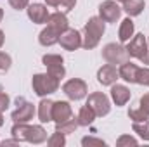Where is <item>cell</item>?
<instances>
[{
	"label": "cell",
	"instance_id": "obj_1",
	"mask_svg": "<svg viewBox=\"0 0 149 147\" xmlns=\"http://www.w3.org/2000/svg\"><path fill=\"white\" fill-rule=\"evenodd\" d=\"M10 133L19 142H30V144H43L47 140V132L42 125H26V123H14L10 128Z\"/></svg>",
	"mask_w": 149,
	"mask_h": 147
},
{
	"label": "cell",
	"instance_id": "obj_2",
	"mask_svg": "<svg viewBox=\"0 0 149 147\" xmlns=\"http://www.w3.org/2000/svg\"><path fill=\"white\" fill-rule=\"evenodd\" d=\"M104 31H106V24H104V21L99 17V16H94V17H90L87 23H85V26H83V40H81V47H85L87 50H92V49H95L97 45H99V42H101V37L104 35Z\"/></svg>",
	"mask_w": 149,
	"mask_h": 147
},
{
	"label": "cell",
	"instance_id": "obj_3",
	"mask_svg": "<svg viewBox=\"0 0 149 147\" xmlns=\"http://www.w3.org/2000/svg\"><path fill=\"white\" fill-rule=\"evenodd\" d=\"M59 81L61 80L50 76L49 73H38L31 80V87H33V92L38 97H47V95L59 90Z\"/></svg>",
	"mask_w": 149,
	"mask_h": 147
},
{
	"label": "cell",
	"instance_id": "obj_4",
	"mask_svg": "<svg viewBox=\"0 0 149 147\" xmlns=\"http://www.w3.org/2000/svg\"><path fill=\"white\" fill-rule=\"evenodd\" d=\"M127 52L130 57L139 59L142 64H149V45L142 33H137L127 42Z\"/></svg>",
	"mask_w": 149,
	"mask_h": 147
},
{
	"label": "cell",
	"instance_id": "obj_5",
	"mask_svg": "<svg viewBox=\"0 0 149 147\" xmlns=\"http://www.w3.org/2000/svg\"><path fill=\"white\" fill-rule=\"evenodd\" d=\"M102 57L109 64H123V62L130 61V55L127 52V47H123L120 43H108V45H104Z\"/></svg>",
	"mask_w": 149,
	"mask_h": 147
},
{
	"label": "cell",
	"instance_id": "obj_6",
	"mask_svg": "<svg viewBox=\"0 0 149 147\" xmlns=\"http://www.w3.org/2000/svg\"><path fill=\"white\" fill-rule=\"evenodd\" d=\"M63 92H64V95H66L68 99H71V101H81V99L87 97L88 87H87V83H85L83 80H80V78H71V80H68V81L63 85Z\"/></svg>",
	"mask_w": 149,
	"mask_h": 147
},
{
	"label": "cell",
	"instance_id": "obj_7",
	"mask_svg": "<svg viewBox=\"0 0 149 147\" xmlns=\"http://www.w3.org/2000/svg\"><path fill=\"white\" fill-rule=\"evenodd\" d=\"M42 62L43 66L47 68V73L57 80L64 78L66 74V69H64V59L59 55V54H45L42 57Z\"/></svg>",
	"mask_w": 149,
	"mask_h": 147
},
{
	"label": "cell",
	"instance_id": "obj_8",
	"mask_svg": "<svg viewBox=\"0 0 149 147\" xmlns=\"http://www.w3.org/2000/svg\"><path fill=\"white\" fill-rule=\"evenodd\" d=\"M87 106H90L94 112L97 114V116H108L109 114V111H111V102H109V99H108V95L106 94H102V92H94V94H90L88 95V99H87Z\"/></svg>",
	"mask_w": 149,
	"mask_h": 147
},
{
	"label": "cell",
	"instance_id": "obj_9",
	"mask_svg": "<svg viewBox=\"0 0 149 147\" xmlns=\"http://www.w3.org/2000/svg\"><path fill=\"white\" fill-rule=\"evenodd\" d=\"M121 7L116 3V0H104L99 5V17L104 23H116L121 16Z\"/></svg>",
	"mask_w": 149,
	"mask_h": 147
},
{
	"label": "cell",
	"instance_id": "obj_10",
	"mask_svg": "<svg viewBox=\"0 0 149 147\" xmlns=\"http://www.w3.org/2000/svg\"><path fill=\"white\" fill-rule=\"evenodd\" d=\"M35 116V106L24 99H17V109L12 111V121L14 123H28Z\"/></svg>",
	"mask_w": 149,
	"mask_h": 147
},
{
	"label": "cell",
	"instance_id": "obj_11",
	"mask_svg": "<svg viewBox=\"0 0 149 147\" xmlns=\"http://www.w3.org/2000/svg\"><path fill=\"white\" fill-rule=\"evenodd\" d=\"M81 35H80V31H76L73 28H68L66 31H63L61 33V37H59V43H61V47L64 49V50H68V52H74V50H78L80 47H81Z\"/></svg>",
	"mask_w": 149,
	"mask_h": 147
},
{
	"label": "cell",
	"instance_id": "obj_12",
	"mask_svg": "<svg viewBox=\"0 0 149 147\" xmlns=\"http://www.w3.org/2000/svg\"><path fill=\"white\" fill-rule=\"evenodd\" d=\"M120 78V73H118V69H116V66L114 64H104L102 68H99V71H97V81L102 85V87H111L116 83V80Z\"/></svg>",
	"mask_w": 149,
	"mask_h": 147
},
{
	"label": "cell",
	"instance_id": "obj_13",
	"mask_svg": "<svg viewBox=\"0 0 149 147\" xmlns=\"http://www.w3.org/2000/svg\"><path fill=\"white\" fill-rule=\"evenodd\" d=\"M26 12H28L30 21H33L35 24H45L50 16L47 5H43V3H30L26 7Z\"/></svg>",
	"mask_w": 149,
	"mask_h": 147
},
{
	"label": "cell",
	"instance_id": "obj_14",
	"mask_svg": "<svg viewBox=\"0 0 149 147\" xmlns=\"http://www.w3.org/2000/svg\"><path fill=\"white\" fill-rule=\"evenodd\" d=\"M71 116H73V109H71L70 102H66V101L54 102V107H52V121L54 123H63V121L70 119Z\"/></svg>",
	"mask_w": 149,
	"mask_h": 147
},
{
	"label": "cell",
	"instance_id": "obj_15",
	"mask_svg": "<svg viewBox=\"0 0 149 147\" xmlns=\"http://www.w3.org/2000/svg\"><path fill=\"white\" fill-rule=\"evenodd\" d=\"M130 97H132V94H130V88L128 87L118 85V83L111 85V99L116 106H125L130 101Z\"/></svg>",
	"mask_w": 149,
	"mask_h": 147
},
{
	"label": "cell",
	"instance_id": "obj_16",
	"mask_svg": "<svg viewBox=\"0 0 149 147\" xmlns=\"http://www.w3.org/2000/svg\"><path fill=\"white\" fill-rule=\"evenodd\" d=\"M118 73H120V78L125 80L127 83H135L137 81V73H139V66L130 62V61H127V62L120 64Z\"/></svg>",
	"mask_w": 149,
	"mask_h": 147
},
{
	"label": "cell",
	"instance_id": "obj_17",
	"mask_svg": "<svg viewBox=\"0 0 149 147\" xmlns=\"http://www.w3.org/2000/svg\"><path fill=\"white\" fill-rule=\"evenodd\" d=\"M47 26L54 28V30H56V31H59V33L66 31V30H68V17H66V12L57 10V12L50 14V16H49V19H47Z\"/></svg>",
	"mask_w": 149,
	"mask_h": 147
},
{
	"label": "cell",
	"instance_id": "obj_18",
	"mask_svg": "<svg viewBox=\"0 0 149 147\" xmlns=\"http://www.w3.org/2000/svg\"><path fill=\"white\" fill-rule=\"evenodd\" d=\"M59 37H61L59 31H56L54 28L47 26V28H43V30L40 31L38 42H40V45H43V47H52V45L59 43Z\"/></svg>",
	"mask_w": 149,
	"mask_h": 147
},
{
	"label": "cell",
	"instance_id": "obj_19",
	"mask_svg": "<svg viewBox=\"0 0 149 147\" xmlns=\"http://www.w3.org/2000/svg\"><path fill=\"white\" fill-rule=\"evenodd\" d=\"M135 35V24H134V21L130 19V16L127 17V19H123L121 21V24H120V30H118V38H120V42L121 43H127L130 38Z\"/></svg>",
	"mask_w": 149,
	"mask_h": 147
},
{
	"label": "cell",
	"instance_id": "obj_20",
	"mask_svg": "<svg viewBox=\"0 0 149 147\" xmlns=\"http://www.w3.org/2000/svg\"><path fill=\"white\" fill-rule=\"evenodd\" d=\"M52 107L54 102L49 99H42L38 104V119L40 123H50L52 121Z\"/></svg>",
	"mask_w": 149,
	"mask_h": 147
},
{
	"label": "cell",
	"instance_id": "obj_21",
	"mask_svg": "<svg viewBox=\"0 0 149 147\" xmlns=\"http://www.w3.org/2000/svg\"><path fill=\"white\" fill-rule=\"evenodd\" d=\"M144 9H146V2H144V0H125V2H123V10H125L130 17L141 16Z\"/></svg>",
	"mask_w": 149,
	"mask_h": 147
},
{
	"label": "cell",
	"instance_id": "obj_22",
	"mask_svg": "<svg viewBox=\"0 0 149 147\" xmlns=\"http://www.w3.org/2000/svg\"><path fill=\"white\" fill-rule=\"evenodd\" d=\"M95 118H97V114L94 112V109H92L90 106L85 104L83 107H80L78 116H76V119H78V126H88V125L94 123Z\"/></svg>",
	"mask_w": 149,
	"mask_h": 147
},
{
	"label": "cell",
	"instance_id": "obj_23",
	"mask_svg": "<svg viewBox=\"0 0 149 147\" xmlns=\"http://www.w3.org/2000/svg\"><path fill=\"white\" fill-rule=\"evenodd\" d=\"M76 128H78V119L73 118V116H71L70 119L63 121V123H56V132H61V133H64V135L73 133Z\"/></svg>",
	"mask_w": 149,
	"mask_h": 147
},
{
	"label": "cell",
	"instance_id": "obj_24",
	"mask_svg": "<svg viewBox=\"0 0 149 147\" xmlns=\"http://www.w3.org/2000/svg\"><path fill=\"white\" fill-rule=\"evenodd\" d=\"M45 3H47L49 7H57V9H61L63 12H70V10L74 9L76 0H45Z\"/></svg>",
	"mask_w": 149,
	"mask_h": 147
},
{
	"label": "cell",
	"instance_id": "obj_25",
	"mask_svg": "<svg viewBox=\"0 0 149 147\" xmlns=\"http://www.w3.org/2000/svg\"><path fill=\"white\" fill-rule=\"evenodd\" d=\"M132 128L142 140H149V119H146V121H134Z\"/></svg>",
	"mask_w": 149,
	"mask_h": 147
},
{
	"label": "cell",
	"instance_id": "obj_26",
	"mask_svg": "<svg viewBox=\"0 0 149 147\" xmlns=\"http://www.w3.org/2000/svg\"><path fill=\"white\" fill-rule=\"evenodd\" d=\"M47 144H49V147H64L66 146V135L61 132H56L47 139Z\"/></svg>",
	"mask_w": 149,
	"mask_h": 147
},
{
	"label": "cell",
	"instance_id": "obj_27",
	"mask_svg": "<svg viewBox=\"0 0 149 147\" xmlns=\"http://www.w3.org/2000/svg\"><path fill=\"white\" fill-rule=\"evenodd\" d=\"M81 146L83 147H104L106 142L102 139H95V137H83L81 139Z\"/></svg>",
	"mask_w": 149,
	"mask_h": 147
},
{
	"label": "cell",
	"instance_id": "obj_28",
	"mask_svg": "<svg viewBox=\"0 0 149 147\" xmlns=\"http://www.w3.org/2000/svg\"><path fill=\"white\" fill-rule=\"evenodd\" d=\"M12 66V59L9 54L5 52H0V73H7Z\"/></svg>",
	"mask_w": 149,
	"mask_h": 147
},
{
	"label": "cell",
	"instance_id": "obj_29",
	"mask_svg": "<svg viewBox=\"0 0 149 147\" xmlns=\"http://www.w3.org/2000/svg\"><path fill=\"white\" fill-rule=\"evenodd\" d=\"M137 85H144L149 87V68H139V73H137Z\"/></svg>",
	"mask_w": 149,
	"mask_h": 147
},
{
	"label": "cell",
	"instance_id": "obj_30",
	"mask_svg": "<svg viewBox=\"0 0 149 147\" xmlns=\"http://www.w3.org/2000/svg\"><path fill=\"white\" fill-rule=\"evenodd\" d=\"M128 118H130L132 121H146V119H149V116L141 109V107H139V109H130L128 111Z\"/></svg>",
	"mask_w": 149,
	"mask_h": 147
},
{
	"label": "cell",
	"instance_id": "obj_31",
	"mask_svg": "<svg viewBox=\"0 0 149 147\" xmlns=\"http://www.w3.org/2000/svg\"><path fill=\"white\" fill-rule=\"evenodd\" d=\"M137 139H134L132 135H121L118 140H116V146L118 147H125V146H137Z\"/></svg>",
	"mask_w": 149,
	"mask_h": 147
},
{
	"label": "cell",
	"instance_id": "obj_32",
	"mask_svg": "<svg viewBox=\"0 0 149 147\" xmlns=\"http://www.w3.org/2000/svg\"><path fill=\"white\" fill-rule=\"evenodd\" d=\"M9 5L16 10H23L30 5V0H9Z\"/></svg>",
	"mask_w": 149,
	"mask_h": 147
},
{
	"label": "cell",
	"instance_id": "obj_33",
	"mask_svg": "<svg viewBox=\"0 0 149 147\" xmlns=\"http://www.w3.org/2000/svg\"><path fill=\"white\" fill-rule=\"evenodd\" d=\"M9 102H10V97L5 92L0 90V112H3V111L9 107Z\"/></svg>",
	"mask_w": 149,
	"mask_h": 147
},
{
	"label": "cell",
	"instance_id": "obj_34",
	"mask_svg": "<svg viewBox=\"0 0 149 147\" xmlns=\"http://www.w3.org/2000/svg\"><path fill=\"white\" fill-rule=\"evenodd\" d=\"M139 106H141V109H142V111H144V112L149 116V94H144V95L141 97V102H139Z\"/></svg>",
	"mask_w": 149,
	"mask_h": 147
},
{
	"label": "cell",
	"instance_id": "obj_35",
	"mask_svg": "<svg viewBox=\"0 0 149 147\" xmlns=\"http://www.w3.org/2000/svg\"><path fill=\"white\" fill-rule=\"evenodd\" d=\"M2 146H19V140L17 139H14V140H3Z\"/></svg>",
	"mask_w": 149,
	"mask_h": 147
},
{
	"label": "cell",
	"instance_id": "obj_36",
	"mask_svg": "<svg viewBox=\"0 0 149 147\" xmlns=\"http://www.w3.org/2000/svg\"><path fill=\"white\" fill-rule=\"evenodd\" d=\"M3 42H5V35H3V31L0 30V49H2V45H3Z\"/></svg>",
	"mask_w": 149,
	"mask_h": 147
},
{
	"label": "cell",
	"instance_id": "obj_37",
	"mask_svg": "<svg viewBox=\"0 0 149 147\" xmlns=\"http://www.w3.org/2000/svg\"><path fill=\"white\" fill-rule=\"evenodd\" d=\"M2 19H3V10L0 9V23H2Z\"/></svg>",
	"mask_w": 149,
	"mask_h": 147
},
{
	"label": "cell",
	"instance_id": "obj_38",
	"mask_svg": "<svg viewBox=\"0 0 149 147\" xmlns=\"http://www.w3.org/2000/svg\"><path fill=\"white\" fill-rule=\"evenodd\" d=\"M3 125V116H2V112H0V126Z\"/></svg>",
	"mask_w": 149,
	"mask_h": 147
},
{
	"label": "cell",
	"instance_id": "obj_39",
	"mask_svg": "<svg viewBox=\"0 0 149 147\" xmlns=\"http://www.w3.org/2000/svg\"><path fill=\"white\" fill-rule=\"evenodd\" d=\"M116 2H125V0H116Z\"/></svg>",
	"mask_w": 149,
	"mask_h": 147
},
{
	"label": "cell",
	"instance_id": "obj_40",
	"mask_svg": "<svg viewBox=\"0 0 149 147\" xmlns=\"http://www.w3.org/2000/svg\"><path fill=\"white\" fill-rule=\"evenodd\" d=\"M148 45H149V37H148Z\"/></svg>",
	"mask_w": 149,
	"mask_h": 147
}]
</instances>
